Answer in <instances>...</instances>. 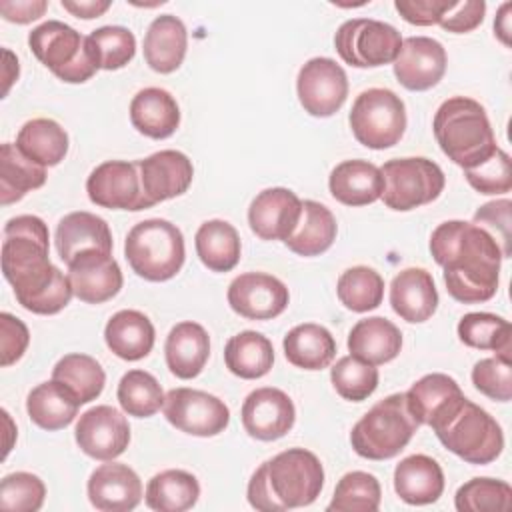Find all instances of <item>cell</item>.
<instances>
[{
    "instance_id": "obj_49",
    "label": "cell",
    "mask_w": 512,
    "mask_h": 512,
    "mask_svg": "<svg viewBox=\"0 0 512 512\" xmlns=\"http://www.w3.org/2000/svg\"><path fill=\"white\" fill-rule=\"evenodd\" d=\"M46 498L44 482L32 472H14L0 482V508L12 512H36Z\"/></svg>"
},
{
    "instance_id": "obj_54",
    "label": "cell",
    "mask_w": 512,
    "mask_h": 512,
    "mask_svg": "<svg viewBox=\"0 0 512 512\" xmlns=\"http://www.w3.org/2000/svg\"><path fill=\"white\" fill-rule=\"evenodd\" d=\"M456 0H396L398 14L414 26H432L454 6Z\"/></svg>"
},
{
    "instance_id": "obj_18",
    "label": "cell",
    "mask_w": 512,
    "mask_h": 512,
    "mask_svg": "<svg viewBox=\"0 0 512 512\" xmlns=\"http://www.w3.org/2000/svg\"><path fill=\"white\" fill-rule=\"evenodd\" d=\"M444 46L428 36H410L402 40V48L392 62L398 82L412 92H424L434 88L446 72Z\"/></svg>"
},
{
    "instance_id": "obj_40",
    "label": "cell",
    "mask_w": 512,
    "mask_h": 512,
    "mask_svg": "<svg viewBox=\"0 0 512 512\" xmlns=\"http://www.w3.org/2000/svg\"><path fill=\"white\" fill-rule=\"evenodd\" d=\"M46 168L28 160L12 142H4L0 148V196L2 204L22 200L30 190L44 186Z\"/></svg>"
},
{
    "instance_id": "obj_31",
    "label": "cell",
    "mask_w": 512,
    "mask_h": 512,
    "mask_svg": "<svg viewBox=\"0 0 512 512\" xmlns=\"http://www.w3.org/2000/svg\"><path fill=\"white\" fill-rule=\"evenodd\" d=\"M104 340L112 354L136 362L152 352L156 332L150 318L140 310H120L106 322Z\"/></svg>"
},
{
    "instance_id": "obj_39",
    "label": "cell",
    "mask_w": 512,
    "mask_h": 512,
    "mask_svg": "<svg viewBox=\"0 0 512 512\" xmlns=\"http://www.w3.org/2000/svg\"><path fill=\"white\" fill-rule=\"evenodd\" d=\"M144 496L146 506L156 512H184L198 502L200 484L194 474L172 468L152 476Z\"/></svg>"
},
{
    "instance_id": "obj_51",
    "label": "cell",
    "mask_w": 512,
    "mask_h": 512,
    "mask_svg": "<svg viewBox=\"0 0 512 512\" xmlns=\"http://www.w3.org/2000/svg\"><path fill=\"white\" fill-rule=\"evenodd\" d=\"M464 176L480 194H506L512 190L510 156L502 148H496L486 162L464 170Z\"/></svg>"
},
{
    "instance_id": "obj_23",
    "label": "cell",
    "mask_w": 512,
    "mask_h": 512,
    "mask_svg": "<svg viewBox=\"0 0 512 512\" xmlns=\"http://www.w3.org/2000/svg\"><path fill=\"white\" fill-rule=\"evenodd\" d=\"M406 406L418 426H436L442 422L466 396L458 382L442 372H432L416 380L404 392Z\"/></svg>"
},
{
    "instance_id": "obj_17",
    "label": "cell",
    "mask_w": 512,
    "mask_h": 512,
    "mask_svg": "<svg viewBox=\"0 0 512 512\" xmlns=\"http://www.w3.org/2000/svg\"><path fill=\"white\" fill-rule=\"evenodd\" d=\"M296 420V408L290 396L272 386L252 390L242 404L244 430L262 442L286 436Z\"/></svg>"
},
{
    "instance_id": "obj_12",
    "label": "cell",
    "mask_w": 512,
    "mask_h": 512,
    "mask_svg": "<svg viewBox=\"0 0 512 512\" xmlns=\"http://www.w3.org/2000/svg\"><path fill=\"white\" fill-rule=\"evenodd\" d=\"M162 410L176 430L200 438L224 432L230 422V410L218 396L194 388L168 390Z\"/></svg>"
},
{
    "instance_id": "obj_46",
    "label": "cell",
    "mask_w": 512,
    "mask_h": 512,
    "mask_svg": "<svg viewBox=\"0 0 512 512\" xmlns=\"http://www.w3.org/2000/svg\"><path fill=\"white\" fill-rule=\"evenodd\" d=\"M98 70H120L136 54V38L124 26H102L86 36Z\"/></svg>"
},
{
    "instance_id": "obj_42",
    "label": "cell",
    "mask_w": 512,
    "mask_h": 512,
    "mask_svg": "<svg viewBox=\"0 0 512 512\" xmlns=\"http://www.w3.org/2000/svg\"><path fill=\"white\" fill-rule=\"evenodd\" d=\"M52 378L66 384L80 404L96 400L106 384V374L100 362L88 354H66L52 368Z\"/></svg>"
},
{
    "instance_id": "obj_45",
    "label": "cell",
    "mask_w": 512,
    "mask_h": 512,
    "mask_svg": "<svg viewBox=\"0 0 512 512\" xmlns=\"http://www.w3.org/2000/svg\"><path fill=\"white\" fill-rule=\"evenodd\" d=\"M382 488L374 474L354 470L344 474L328 504L332 512H376L380 508Z\"/></svg>"
},
{
    "instance_id": "obj_27",
    "label": "cell",
    "mask_w": 512,
    "mask_h": 512,
    "mask_svg": "<svg viewBox=\"0 0 512 512\" xmlns=\"http://www.w3.org/2000/svg\"><path fill=\"white\" fill-rule=\"evenodd\" d=\"M394 490L406 504H432L444 492V472L440 464L426 454L406 456L394 468Z\"/></svg>"
},
{
    "instance_id": "obj_44",
    "label": "cell",
    "mask_w": 512,
    "mask_h": 512,
    "mask_svg": "<svg viewBox=\"0 0 512 512\" xmlns=\"http://www.w3.org/2000/svg\"><path fill=\"white\" fill-rule=\"evenodd\" d=\"M336 294L348 310L368 312L382 304L384 280L374 268L352 266L340 274Z\"/></svg>"
},
{
    "instance_id": "obj_20",
    "label": "cell",
    "mask_w": 512,
    "mask_h": 512,
    "mask_svg": "<svg viewBox=\"0 0 512 512\" xmlns=\"http://www.w3.org/2000/svg\"><path fill=\"white\" fill-rule=\"evenodd\" d=\"M138 172L144 196L152 206L184 194L194 178V166L180 150H160L138 160Z\"/></svg>"
},
{
    "instance_id": "obj_52",
    "label": "cell",
    "mask_w": 512,
    "mask_h": 512,
    "mask_svg": "<svg viewBox=\"0 0 512 512\" xmlns=\"http://www.w3.org/2000/svg\"><path fill=\"white\" fill-rule=\"evenodd\" d=\"M510 208H512V202L508 198H504V200L488 202L474 212V224L484 228L496 240V244L502 252V258H510V254H512V250H510V242H512Z\"/></svg>"
},
{
    "instance_id": "obj_21",
    "label": "cell",
    "mask_w": 512,
    "mask_h": 512,
    "mask_svg": "<svg viewBox=\"0 0 512 512\" xmlns=\"http://www.w3.org/2000/svg\"><path fill=\"white\" fill-rule=\"evenodd\" d=\"M302 212V200L288 188H266L248 208L250 230L262 240H286Z\"/></svg>"
},
{
    "instance_id": "obj_10",
    "label": "cell",
    "mask_w": 512,
    "mask_h": 512,
    "mask_svg": "<svg viewBox=\"0 0 512 512\" xmlns=\"http://www.w3.org/2000/svg\"><path fill=\"white\" fill-rule=\"evenodd\" d=\"M384 176L382 202L390 210L408 212L436 200L446 184L442 168L422 156L394 158L380 168Z\"/></svg>"
},
{
    "instance_id": "obj_9",
    "label": "cell",
    "mask_w": 512,
    "mask_h": 512,
    "mask_svg": "<svg viewBox=\"0 0 512 512\" xmlns=\"http://www.w3.org/2000/svg\"><path fill=\"white\" fill-rule=\"evenodd\" d=\"M354 138L372 150H384L400 142L406 130V106L388 88L360 92L348 116Z\"/></svg>"
},
{
    "instance_id": "obj_5",
    "label": "cell",
    "mask_w": 512,
    "mask_h": 512,
    "mask_svg": "<svg viewBox=\"0 0 512 512\" xmlns=\"http://www.w3.org/2000/svg\"><path fill=\"white\" fill-rule=\"evenodd\" d=\"M124 256L140 278L164 282L174 278L184 266V236L176 224L164 218L142 220L130 228Z\"/></svg>"
},
{
    "instance_id": "obj_53",
    "label": "cell",
    "mask_w": 512,
    "mask_h": 512,
    "mask_svg": "<svg viewBox=\"0 0 512 512\" xmlns=\"http://www.w3.org/2000/svg\"><path fill=\"white\" fill-rule=\"evenodd\" d=\"M30 342V332L28 326L12 316L10 312H2L0 314V364L12 366L14 362H18Z\"/></svg>"
},
{
    "instance_id": "obj_25",
    "label": "cell",
    "mask_w": 512,
    "mask_h": 512,
    "mask_svg": "<svg viewBox=\"0 0 512 512\" xmlns=\"http://www.w3.org/2000/svg\"><path fill=\"white\" fill-rule=\"evenodd\" d=\"M390 306L406 322L418 324L432 318L438 308L434 278L424 268H406L392 278Z\"/></svg>"
},
{
    "instance_id": "obj_11",
    "label": "cell",
    "mask_w": 512,
    "mask_h": 512,
    "mask_svg": "<svg viewBox=\"0 0 512 512\" xmlns=\"http://www.w3.org/2000/svg\"><path fill=\"white\" fill-rule=\"evenodd\" d=\"M334 46L346 64L356 68H376L396 60L402 48V36L388 22L352 18L336 30Z\"/></svg>"
},
{
    "instance_id": "obj_16",
    "label": "cell",
    "mask_w": 512,
    "mask_h": 512,
    "mask_svg": "<svg viewBox=\"0 0 512 512\" xmlns=\"http://www.w3.org/2000/svg\"><path fill=\"white\" fill-rule=\"evenodd\" d=\"M288 300L286 284L266 272H244L228 286L230 308L248 320H272L286 310Z\"/></svg>"
},
{
    "instance_id": "obj_35",
    "label": "cell",
    "mask_w": 512,
    "mask_h": 512,
    "mask_svg": "<svg viewBox=\"0 0 512 512\" xmlns=\"http://www.w3.org/2000/svg\"><path fill=\"white\" fill-rule=\"evenodd\" d=\"M336 232L334 214L316 200H304L300 220L284 244L298 256H318L334 244Z\"/></svg>"
},
{
    "instance_id": "obj_58",
    "label": "cell",
    "mask_w": 512,
    "mask_h": 512,
    "mask_svg": "<svg viewBox=\"0 0 512 512\" xmlns=\"http://www.w3.org/2000/svg\"><path fill=\"white\" fill-rule=\"evenodd\" d=\"M512 10V4L510 2H506V4H502L500 6V10H498V16H496V20H494V30H496V36L502 40V44H510V16H508V12Z\"/></svg>"
},
{
    "instance_id": "obj_56",
    "label": "cell",
    "mask_w": 512,
    "mask_h": 512,
    "mask_svg": "<svg viewBox=\"0 0 512 512\" xmlns=\"http://www.w3.org/2000/svg\"><path fill=\"white\" fill-rule=\"evenodd\" d=\"M48 8L46 0H2L0 2V12L4 16V20L8 22H16V24H28L38 20L40 16H44Z\"/></svg>"
},
{
    "instance_id": "obj_55",
    "label": "cell",
    "mask_w": 512,
    "mask_h": 512,
    "mask_svg": "<svg viewBox=\"0 0 512 512\" xmlns=\"http://www.w3.org/2000/svg\"><path fill=\"white\" fill-rule=\"evenodd\" d=\"M486 14V2L484 0H466V2H454V6L440 18V26L454 34L472 32L478 28Z\"/></svg>"
},
{
    "instance_id": "obj_50",
    "label": "cell",
    "mask_w": 512,
    "mask_h": 512,
    "mask_svg": "<svg viewBox=\"0 0 512 512\" xmlns=\"http://www.w3.org/2000/svg\"><path fill=\"white\" fill-rule=\"evenodd\" d=\"M474 388L496 402H508L512 398V368L510 358L492 356L482 358L472 368Z\"/></svg>"
},
{
    "instance_id": "obj_24",
    "label": "cell",
    "mask_w": 512,
    "mask_h": 512,
    "mask_svg": "<svg viewBox=\"0 0 512 512\" xmlns=\"http://www.w3.org/2000/svg\"><path fill=\"white\" fill-rule=\"evenodd\" d=\"M56 250L60 260L68 266L78 254L88 250H100L112 254V232L104 218L92 212H70L66 214L54 234Z\"/></svg>"
},
{
    "instance_id": "obj_3",
    "label": "cell",
    "mask_w": 512,
    "mask_h": 512,
    "mask_svg": "<svg viewBox=\"0 0 512 512\" xmlns=\"http://www.w3.org/2000/svg\"><path fill=\"white\" fill-rule=\"evenodd\" d=\"M48 226L42 218L22 214L10 218L2 240V274L14 288V296L26 308L60 272L50 262Z\"/></svg>"
},
{
    "instance_id": "obj_19",
    "label": "cell",
    "mask_w": 512,
    "mask_h": 512,
    "mask_svg": "<svg viewBox=\"0 0 512 512\" xmlns=\"http://www.w3.org/2000/svg\"><path fill=\"white\" fill-rule=\"evenodd\" d=\"M68 280L74 296L86 304H102L114 298L122 284V270L110 252L88 250L68 264Z\"/></svg>"
},
{
    "instance_id": "obj_48",
    "label": "cell",
    "mask_w": 512,
    "mask_h": 512,
    "mask_svg": "<svg viewBox=\"0 0 512 512\" xmlns=\"http://www.w3.org/2000/svg\"><path fill=\"white\" fill-rule=\"evenodd\" d=\"M512 488L496 478H472L456 490L454 506L460 512H498L508 510Z\"/></svg>"
},
{
    "instance_id": "obj_57",
    "label": "cell",
    "mask_w": 512,
    "mask_h": 512,
    "mask_svg": "<svg viewBox=\"0 0 512 512\" xmlns=\"http://www.w3.org/2000/svg\"><path fill=\"white\" fill-rule=\"evenodd\" d=\"M60 6L76 18L90 20V18L102 16L112 6V2L110 0H62Z\"/></svg>"
},
{
    "instance_id": "obj_13",
    "label": "cell",
    "mask_w": 512,
    "mask_h": 512,
    "mask_svg": "<svg viewBox=\"0 0 512 512\" xmlns=\"http://www.w3.org/2000/svg\"><path fill=\"white\" fill-rule=\"evenodd\" d=\"M298 100L310 116L328 118L336 114L348 96L346 72L332 58H310L296 78Z\"/></svg>"
},
{
    "instance_id": "obj_22",
    "label": "cell",
    "mask_w": 512,
    "mask_h": 512,
    "mask_svg": "<svg viewBox=\"0 0 512 512\" xmlns=\"http://www.w3.org/2000/svg\"><path fill=\"white\" fill-rule=\"evenodd\" d=\"M88 500L102 512H128L142 500V482L138 474L118 462L98 466L88 478Z\"/></svg>"
},
{
    "instance_id": "obj_8",
    "label": "cell",
    "mask_w": 512,
    "mask_h": 512,
    "mask_svg": "<svg viewBox=\"0 0 512 512\" xmlns=\"http://www.w3.org/2000/svg\"><path fill=\"white\" fill-rule=\"evenodd\" d=\"M32 54L62 82L82 84L98 66L88 48L86 36L60 20H48L28 34Z\"/></svg>"
},
{
    "instance_id": "obj_26",
    "label": "cell",
    "mask_w": 512,
    "mask_h": 512,
    "mask_svg": "<svg viewBox=\"0 0 512 512\" xmlns=\"http://www.w3.org/2000/svg\"><path fill=\"white\" fill-rule=\"evenodd\" d=\"M164 356L168 370L180 380L196 378L210 356V336L198 322H178L166 336Z\"/></svg>"
},
{
    "instance_id": "obj_36",
    "label": "cell",
    "mask_w": 512,
    "mask_h": 512,
    "mask_svg": "<svg viewBox=\"0 0 512 512\" xmlns=\"http://www.w3.org/2000/svg\"><path fill=\"white\" fill-rule=\"evenodd\" d=\"M16 148L38 166L50 168L68 154V134L52 118H34L18 130Z\"/></svg>"
},
{
    "instance_id": "obj_41",
    "label": "cell",
    "mask_w": 512,
    "mask_h": 512,
    "mask_svg": "<svg viewBox=\"0 0 512 512\" xmlns=\"http://www.w3.org/2000/svg\"><path fill=\"white\" fill-rule=\"evenodd\" d=\"M458 338L470 348L492 350L504 358L512 352L510 322L490 312L464 314L458 322Z\"/></svg>"
},
{
    "instance_id": "obj_33",
    "label": "cell",
    "mask_w": 512,
    "mask_h": 512,
    "mask_svg": "<svg viewBox=\"0 0 512 512\" xmlns=\"http://www.w3.org/2000/svg\"><path fill=\"white\" fill-rule=\"evenodd\" d=\"M400 348L402 332L382 316L358 320L348 334L350 354L374 366L394 360L400 354Z\"/></svg>"
},
{
    "instance_id": "obj_1",
    "label": "cell",
    "mask_w": 512,
    "mask_h": 512,
    "mask_svg": "<svg viewBox=\"0 0 512 512\" xmlns=\"http://www.w3.org/2000/svg\"><path fill=\"white\" fill-rule=\"evenodd\" d=\"M430 252L444 268V284L454 300L478 304L496 294L502 252L484 228L474 222L446 220L434 228Z\"/></svg>"
},
{
    "instance_id": "obj_7",
    "label": "cell",
    "mask_w": 512,
    "mask_h": 512,
    "mask_svg": "<svg viewBox=\"0 0 512 512\" xmlns=\"http://www.w3.org/2000/svg\"><path fill=\"white\" fill-rule=\"evenodd\" d=\"M438 440L468 464H490L504 448L500 424L478 404L464 398L442 422L432 426Z\"/></svg>"
},
{
    "instance_id": "obj_47",
    "label": "cell",
    "mask_w": 512,
    "mask_h": 512,
    "mask_svg": "<svg viewBox=\"0 0 512 512\" xmlns=\"http://www.w3.org/2000/svg\"><path fill=\"white\" fill-rule=\"evenodd\" d=\"M378 368L356 356H342L330 370L334 390L350 402H362L378 388Z\"/></svg>"
},
{
    "instance_id": "obj_14",
    "label": "cell",
    "mask_w": 512,
    "mask_h": 512,
    "mask_svg": "<svg viewBox=\"0 0 512 512\" xmlns=\"http://www.w3.org/2000/svg\"><path fill=\"white\" fill-rule=\"evenodd\" d=\"M86 192L92 204L110 210L152 208L142 190L138 162L106 160L98 164L86 180Z\"/></svg>"
},
{
    "instance_id": "obj_32",
    "label": "cell",
    "mask_w": 512,
    "mask_h": 512,
    "mask_svg": "<svg viewBox=\"0 0 512 512\" xmlns=\"http://www.w3.org/2000/svg\"><path fill=\"white\" fill-rule=\"evenodd\" d=\"M80 406L82 404L78 402L76 394L54 378L32 388L26 398V412L30 420L48 432L62 430L72 424Z\"/></svg>"
},
{
    "instance_id": "obj_30",
    "label": "cell",
    "mask_w": 512,
    "mask_h": 512,
    "mask_svg": "<svg viewBox=\"0 0 512 512\" xmlns=\"http://www.w3.org/2000/svg\"><path fill=\"white\" fill-rule=\"evenodd\" d=\"M130 122L148 138H170L180 126L178 102L164 88H144L130 102Z\"/></svg>"
},
{
    "instance_id": "obj_4",
    "label": "cell",
    "mask_w": 512,
    "mask_h": 512,
    "mask_svg": "<svg viewBox=\"0 0 512 512\" xmlns=\"http://www.w3.org/2000/svg\"><path fill=\"white\" fill-rule=\"evenodd\" d=\"M440 150L464 170L486 162L498 148L484 106L466 96H452L440 104L432 120Z\"/></svg>"
},
{
    "instance_id": "obj_28",
    "label": "cell",
    "mask_w": 512,
    "mask_h": 512,
    "mask_svg": "<svg viewBox=\"0 0 512 512\" xmlns=\"http://www.w3.org/2000/svg\"><path fill=\"white\" fill-rule=\"evenodd\" d=\"M328 188L332 198L344 206H366L382 196L384 176L368 160H344L330 172Z\"/></svg>"
},
{
    "instance_id": "obj_6",
    "label": "cell",
    "mask_w": 512,
    "mask_h": 512,
    "mask_svg": "<svg viewBox=\"0 0 512 512\" xmlns=\"http://www.w3.org/2000/svg\"><path fill=\"white\" fill-rule=\"evenodd\" d=\"M416 430L418 422L410 414L404 394H390L354 424L350 444L366 460H388L408 446Z\"/></svg>"
},
{
    "instance_id": "obj_38",
    "label": "cell",
    "mask_w": 512,
    "mask_h": 512,
    "mask_svg": "<svg viewBox=\"0 0 512 512\" xmlns=\"http://www.w3.org/2000/svg\"><path fill=\"white\" fill-rule=\"evenodd\" d=\"M194 244L200 262L212 272H230L240 260V236L236 228L226 220L214 218L200 224L194 236Z\"/></svg>"
},
{
    "instance_id": "obj_15",
    "label": "cell",
    "mask_w": 512,
    "mask_h": 512,
    "mask_svg": "<svg viewBox=\"0 0 512 512\" xmlns=\"http://www.w3.org/2000/svg\"><path fill=\"white\" fill-rule=\"evenodd\" d=\"M74 438L86 456L110 462L128 448L130 426L120 410L100 404L80 414L74 428Z\"/></svg>"
},
{
    "instance_id": "obj_29",
    "label": "cell",
    "mask_w": 512,
    "mask_h": 512,
    "mask_svg": "<svg viewBox=\"0 0 512 512\" xmlns=\"http://www.w3.org/2000/svg\"><path fill=\"white\" fill-rule=\"evenodd\" d=\"M188 48V32L184 22L174 14L156 16L144 36V60L160 74L180 68Z\"/></svg>"
},
{
    "instance_id": "obj_43",
    "label": "cell",
    "mask_w": 512,
    "mask_h": 512,
    "mask_svg": "<svg viewBox=\"0 0 512 512\" xmlns=\"http://www.w3.org/2000/svg\"><path fill=\"white\" fill-rule=\"evenodd\" d=\"M116 398L128 416L150 418L164 406L166 394L150 372L136 368L120 378Z\"/></svg>"
},
{
    "instance_id": "obj_37",
    "label": "cell",
    "mask_w": 512,
    "mask_h": 512,
    "mask_svg": "<svg viewBox=\"0 0 512 512\" xmlns=\"http://www.w3.org/2000/svg\"><path fill=\"white\" fill-rule=\"evenodd\" d=\"M224 362L226 368L242 380L262 378L274 364L272 342L260 332L244 330L226 342Z\"/></svg>"
},
{
    "instance_id": "obj_2",
    "label": "cell",
    "mask_w": 512,
    "mask_h": 512,
    "mask_svg": "<svg viewBox=\"0 0 512 512\" xmlns=\"http://www.w3.org/2000/svg\"><path fill=\"white\" fill-rule=\"evenodd\" d=\"M324 486V468L306 448H288L262 462L248 482V502L262 512L312 504Z\"/></svg>"
},
{
    "instance_id": "obj_34",
    "label": "cell",
    "mask_w": 512,
    "mask_h": 512,
    "mask_svg": "<svg viewBox=\"0 0 512 512\" xmlns=\"http://www.w3.org/2000/svg\"><path fill=\"white\" fill-rule=\"evenodd\" d=\"M282 346L286 360L302 370L328 368L336 356L334 336L324 326L314 322L294 326L284 336Z\"/></svg>"
}]
</instances>
